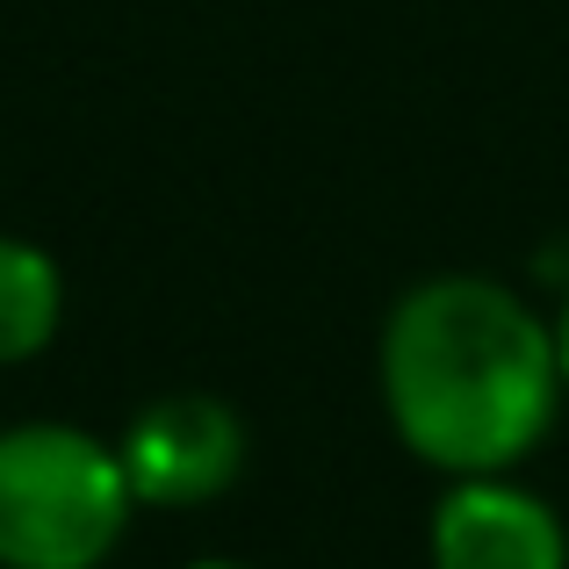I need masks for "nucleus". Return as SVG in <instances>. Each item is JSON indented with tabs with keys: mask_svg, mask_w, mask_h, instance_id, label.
<instances>
[{
	"mask_svg": "<svg viewBox=\"0 0 569 569\" xmlns=\"http://www.w3.org/2000/svg\"><path fill=\"white\" fill-rule=\"evenodd\" d=\"M382 411L440 476H512L562 411L556 332L498 274H426L389 303Z\"/></svg>",
	"mask_w": 569,
	"mask_h": 569,
	"instance_id": "f257e3e1",
	"label": "nucleus"
},
{
	"mask_svg": "<svg viewBox=\"0 0 569 569\" xmlns=\"http://www.w3.org/2000/svg\"><path fill=\"white\" fill-rule=\"evenodd\" d=\"M130 512L138 490L109 440L58 418L0 432V569H101Z\"/></svg>",
	"mask_w": 569,
	"mask_h": 569,
	"instance_id": "f03ea898",
	"label": "nucleus"
},
{
	"mask_svg": "<svg viewBox=\"0 0 569 569\" xmlns=\"http://www.w3.org/2000/svg\"><path fill=\"white\" fill-rule=\"evenodd\" d=\"M116 455H123V476L138 490V505L188 512V505H209L238 483V469H246V426L209 389H173V397L144 403L130 418Z\"/></svg>",
	"mask_w": 569,
	"mask_h": 569,
	"instance_id": "7ed1b4c3",
	"label": "nucleus"
},
{
	"mask_svg": "<svg viewBox=\"0 0 569 569\" xmlns=\"http://www.w3.org/2000/svg\"><path fill=\"white\" fill-rule=\"evenodd\" d=\"M432 569H569L562 512L519 476H455L426 519Z\"/></svg>",
	"mask_w": 569,
	"mask_h": 569,
	"instance_id": "20e7f679",
	"label": "nucleus"
},
{
	"mask_svg": "<svg viewBox=\"0 0 569 569\" xmlns=\"http://www.w3.org/2000/svg\"><path fill=\"white\" fill-rule=\"evenodd\" d=\"M66 318V274L43 246L0 238V368L37 361Z\"/></svg>",
	"mask_w": 569,
	"mask_h": 569,
	"instance_id": "39448f33",
	"label": "nucleus"
},
{
	"mask_svg": "<svg viewBox=\"0 0 569 569\" xmlns=\"http://www.w3.org/2000/svg\"><path fill=\"white\" fill-rule=\"evenodd\" d=\"M548 332H556V368H562V397H569V289H562V310L548 318Z\"/></svg>",
	"mask_w": 569,
	"mask_h": 569,
	"instance_id": "423d86ee",
	"label": "nucleus"
},
{
	"mask_svg": "<svg viewBox=\"0 0 569 569\" xmlns=\"http://www.w3.org/2000/svg\"><path fill=\"white\" fill-rule=\"evenodd\" d=\"M188 569H252V562H231V556H202V562H188Z\"/></svg>",
	"mask_w": 569,
	"mask_h": 569,
	"instance_id": "0eeeda50",
	"label": "nucleus"
}]
</instances>
